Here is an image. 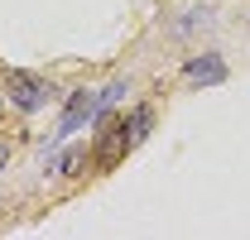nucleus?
<instances>
[{"label": "nucleus", "mask_w": 250, "mask_h": 240, "mask_svg": "<svg viewBox=\"0 0 250 240\" xmlns=\"http://www.w3.org/2000/svg\"><path fill=\"white\" fill-rule=\"evenodd\" d=\"M125 149H135L130 125H125V120H106L101 135H96V163H101V168H116V163L125 159Z\"/></svg>", "instance_id": "nucleus-1"}, {"label": "nucleus", "mask_w": 250, "mask_h": 240, "mask_svg": "<svg viewBox=\"0 0 250 240\" xmlns=\"http://www.w3.org/2000/svg\"><path fill=\"white\" fill-rule=\"evenodd\" d=\"M10 101L20 106V111H39L43 101H48V87L29 77V72H10Z\"/></svg>", "instance_id": "nucleus-2"}, {"label": "nucleus", "mask_w": 250, "mask_h": 240, "mask_svg": "<svg viewBox=\"0 0 250 240\" xmlns=\"http://www.w3.org/2000/svg\"><path fill=\"white\" fill-rule=\"evenodd\" d=\"M96 106H101V96H92V91H72V101H67V116H62L58 135H72V130H82V120L96 116Z\"/></svg>", "instance_id": "nucleus-3"}, {"label": "nucleus", "mask_w": 250, "mask_h": 240, "mask_svg": "<svg viewBox=\"0 0 250 240\" xmlns=\"http://www.w3.org/2000/svg\"><path fill=\"white\" fill-rule=\"evenodd\" d=\"M183 77H188V82H207V87H212V82L226 77V62H221L217 53H202V58H192L183 67Z\"/></svg>", "instance_id": "nucleus-4"}, {"label": "nucleus", "mask_w": 250, "mask_h": 240, "mask_svg": "<svg viewBox=\"0 0 250 240\" xmlns=\"http://www.w3.org/2000/svg\"><path fill=\"white\" fill-rule=\"evenodd\" d=\"M125 125H130V140L140 144V140L149 135V125H154V111H149V106H140V111H130V120H125Z\"/></svg>", "instance_id": "nucleus-5"}, {"label": "nucleus", "mask_w": 250, "mask_h": 240, "mask_svg": "<svg viewBox=\"0 0 250 240\" xmlns=\"http://www.w3.org/2000/svg\"><path fill=\"white\" fill-rule=\"evenodd\" d=\"M82 159H87V154H77V149H72L67 159H62V173H82Z\"/></svg>", "instance_id": "nucleus-6"}, {"label": "nucleus", "mask_w": 250, "mask_h": 240, "mask_svg": "<svg viewBox=\"0 0 250 240\" xmlns=\"http://www.w3.org/2000/svg\"><path fill=\"white\" fill-rule=\"evenodd\" d=\"M5 159H10V154H5V144H0V168H5Z\"/></svg>", "instance_id": "nucleus-7"}, {"label": "nucleus", "mask_w": 250, "mask_h": 240, "mask_svg": "<svg viewBox=\"0 0 250 240\" xmlns=\"http://www.w3.org/2000/svg\"><path fill=\"white\" fill-rule=\"evenodd\" d=\"M0 111H5V106H0Z\"/></svg>", "instance_id": "nucleus-8"}]
</instances>
